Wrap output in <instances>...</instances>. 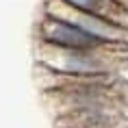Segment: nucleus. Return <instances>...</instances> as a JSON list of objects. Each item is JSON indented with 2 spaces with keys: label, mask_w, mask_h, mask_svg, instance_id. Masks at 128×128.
<instances>
[{
  "label": "nucleus",
  "mask_w": 128,
  "mask_h": 128,
  "mask_svg": "<svg viewBox=\"0 0 128 128\" xmlns=\"http://www.w3.org/2000/svg\"><path fill=\"white\" fill-rule=\"evenodd\" d=\"M124 48H56L35 41V63L56 76H115Z\"/></svg>",
  "instance_id": "f257e3e1"
},
{
  "label": "nucleus",
  "mask_w": 128,
  "mask_h": 128,
  "mask_svg": "<svg viewBox=\"0 0 128 128\" xmlns=\"http://www.w3.org/2000/svg\"><path fill=\"white\" fill-rule=\"evenodd\" d=\"M41 13L72 22L74 26L87 30L89 35L102 39L108 46L128 48V26H124L120 22H113V20H108V18H102V15H96V13L80 11V9L72 7V4L63 2V0H44Z\"/></svg>",
  "instance_id": "f03ea898"
},
{
  "label": "nucleus",
  "mask_w": 128,
  "mask_h": 128,
  "mask_svg": "<svg viewBox=\"0 0 128 128\" xmlns=\"http://www.w3.org/2000/svg\"><path fill=\"white\" fill-rule=\"evenodd\" d=\"M35 41L56 48H115L94 35H89L87 30L74 26L72 22L46 13H41V18L35 24Z\"/></svg>",
  "instance_id": "7ed1b4c3"
},
{
  "label": "nucleus",
  "mask_w": 128,
  "mask_h": 128,
  "mask_svg": "<svg viewBox=\"0 0 128 128\" xmlns=\"http://www.w3.org/2000/svg\"><path fill=\"white\" fill-rule=\"evenodd\" d=\"M56 128H126L122 104H98L54 117Z\"/></svg>",
  "instance_id": "20e7f679"
},
{
  "label": "nucleus",
  "mask_w": 128,
  "mask_h": 128,
  "mask_svg": "<svg viewBox=\"0 0 128 128\" xmlns=\"http://www.w3.org/2000/svg\"><path fill=\"white\" fill-rule=\"evenodd\" d=\"M63 2L80 9V11L102 15V18H108V20L128 26V7L117 0H63Z\"/></svg>",
  "instance_id": "39448f33"
}]
</instances>
